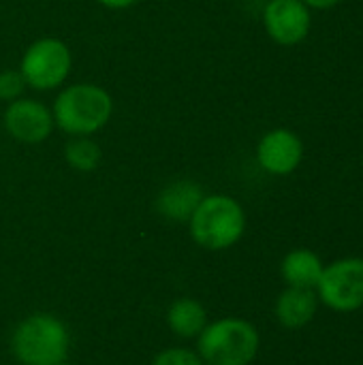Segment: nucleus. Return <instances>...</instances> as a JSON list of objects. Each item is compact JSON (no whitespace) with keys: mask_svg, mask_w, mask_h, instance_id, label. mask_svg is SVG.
Returning a JSON list of instances; mask_svg holds the SVG:
<instances>
[{"mask_svg":"<svg viewBox=\"0 0 363 365\" xmlns=\"http://www.w3.org/2000/svg\"><path fill=\"white\" fill-rule=\"evenodd\" d=\"M197 338V355L208 365H250L261 344L257 327L242 319L208 323Z\"/></svg>","mask_w":363,"mask_h":365,"instance_id":"4","label":"nucleus"},{"mask_svg":"<svg viewBox=\"0 0 363 365\" xmlns=\"http://www.w3.org/2000/svg\"><path fill=\"white\" fill-rule=\"evenodd\" d=\"M193 240L205 250H227L246 231V214L237 199L229 195H205L190 220Z\"/></svg>","mask_w":363,"mask_h":365,"instance_id":"2","label":"nucleus"},{"mask_svg":"<svg viewBox=\"0 0 363 365\" xmlns=\"http://www.w3.org/2000/svg\"><path fill=\"white\" fill-rule=\"evenodd\" d=\"M203 188L193 180H175L156 197V212L173 222H188L203 199Z\"/></svg>","mask_w":363,"mask_h":365,"instance_id":"10","label":"nucleus"},{"mask_svg":"<svg viewBox=\"0 0 363 365\" xmlns=\"http://www.w3.org/2000/svg\"><path fill=\"white\" fill-rule=\"evenodd\" d=\"M304 158V143L289 128L267 130L257 143V160L270 175H291Z\"/></svg>","mask_w":363,"mask_h":365,"instance_id":"9","label":"nucleus"},{"mask_svg":"<svg viewBox=\"0 0 363 365\" xmlns=\"http://www.w3.org/2000/svg\"><path fill=\"white\" fill-rule=\"evenodd\" d=\"M167 325L180 338H197L208 325V312L197 299H178L167 312Z\"/></svg>","mask_w":363,"mask_h":365,"instance_id":"13","label":"nucleus"},{"mask_svg":"<svg viewBox=\"0 0 363 365\" xmlns=\"http://www.w3.org/2000/svg\"><path fill=\"white\" fill-rule=\"evenodd\" d=\"M101 6L109 9V11H124V9H131L135 6L139 0H96Z\"/></svg>","mask_w":363,"mask_h":365,"instance_id":"17","label":"nucleus"},{"mask_svg":"<svg viewBox=\"0 0 363 365\" xmlns=\"http://www.w3.org/2000/svg\"><path fill=\"white\" fill-rule=\"evenodd\" d=\"M2 124L9 137L24 145H39L45 143L56 124L51 115V107L34 98H17L6 103L2 113Z\"/></svg>","mask_w":363,"mask_h":365,"instance_id":"7","label":"nucleus"},{"mask_svg":"<svg viewBox=\"0 0 363 365\" xmlns=\"http://www.w3.org/2000/svg\"><path fill=\"white\" fill-rule=\"evenodd\" d=\"M73 68L71 47L56 36H43L30 43L19 60V73L28 88L51 92L66 83Z\"/></svg>","mask_w":363,"mask_h":365,"instance_id":"5","label":"nucleus"},{"mask_svg":"<svg viewBox=\"0 0 363 365\" xmlns=\"http://www.w3.org/2000/svg\"><path fill=\"white\" fill-rule=\"evenodd\" d=\"M319 308V295L315 289H295L289 287L280 293L276 302V319L287 329H302L306 327Z\"/></svg>","mask_w":363,"mask_h":365,"instance_id":"11","label":"nucleus"},{"mask_svg":"<svg viewBox=\"0 0 363 365\" xmlns=\"http://www.w3.org/2000/svg\"><path fill=\"white\" fill-rule=\"evenodd\" d=\"M323 269H325V265H323L321 257L308 248H297V250L289 252L280 265L282 280L295 289H317V284L323 276Z\"/></svg>","mask_w":363,"mask_h":365,"instance_id":"12","label":"nucleus"},{"mask_svg":"<svg viewBox=\"0 0 363 365\" xmlns=\"http://www.w3.org/2000/svg\"><path fill=\"white\" fill-rule=\"evenodd\" d=\"M64 160L71 169L79 173H90L101 167L103 150L90 137H73L64 145Z\"/></svg>","mask_w":363,"mask_h":365,"instance_id":"14","label":"nucleus"},{"mask_svg":"<svg viewBox=\"0 0 363 365\" xmlns=\"http://www.w3.org/2000/svg\"><path fill=\"white\" fill-rule=\"evenodd\" d=\"M152 365H203V361L190 349H167L154 357Z\"/></svg>","mask_w":363,"mask_h":365,"instance_id":"16","label":"nucleus"},{"mask_svg":"<svg viewBox=\"0 0 363 365\" xmlns=\"http://www.w3.org/2000/svg\"><path fill=\"white\" fill-rule=\"evenodd\" d=\"M263 26L274 43L293 47L306 41L312 15L302 0H270L263 9Z\"/></svg>","mask_w":363,"mask_h":365,"instance_id":"8","label":"nucleus"},{"mask_svg":"<svg viewBox=\"0 0 363 365\" xmlns=\"http://www.w3.org/2000/svg\"><path fill=\"white\" fill-rule=\"evenodd\" d=\"M113 113L111 94L98 83L64 86L51 105L56 128L68 137H92L103 130Z\"/></svg>","mask_w":363,"mask_h":365,"instance_id":"1","label":"nucleus"},{"mask_svg":"<svg viewBox=\"0 0 363 365\" xmlns=\"http://www.w3.org/2000/svg\"><path fill=\"white\" fill-rule=\"evenodd\" d=\"M58 365H73V364H66V361H62V364H58Z\"/></svg>","mask_w":363,"mask_h":365,"instance_id":"19","label":"nucleus"},{"mask_svg":"<svg viewBox=\"0 0 363 365\" xmlns=\"http://www.w3.org/2000/svg\"><path fill=\"white\" fill-rule=\"evenodd\" d=\"M68 329L53 314H32L24 319L11 338V351L21 365H58L68 355Z\"/></svg>","mask_w":363,"mask_h":365,"instance_id":"3","label":"nucleus"},{"mask_svg":"<svg viewBox=\"0 0 363 365\" xmlns=\"http://www.w3.org/2000/svg\"><path fill=\"white\" fill-rule=\"evenodd\" d=\"M26 88L28 86H26V81H24L19 71H15V68L0 71V101L2 103H11V101L21 98Z\"/></svg>","mask_w":363,"mask_h":365,"instance_id":"15","label":"nucleus"},{"mask_svg":"<svg viewBox=\"0 0 363 365\" xmlns=\"http://www.w3.org/2000/svg\"><path fill=\"white\" fill-rule=\"evenodd\" d=\"M319 299L336 312L363 308V259L347 257L329 263L317 284Z\"/></svg>","mask_w":363,"mask_h":365,"instance_id":"6","label":"nucleus"},{"mask_svg":"<svg viewBox=\"0 0 363 365\" xmlns=\"http://www.w3.org/2000/svg\"><path fill=\"white\" fill-rule=\"evenodd\" d=\"M308 9H319V11H325V9H332L336 6L340 0H302Z\"/></svg>","mask_w":363,"mask_h":365,"instance_id":"18","label":"nucleus"}]
</instances>
